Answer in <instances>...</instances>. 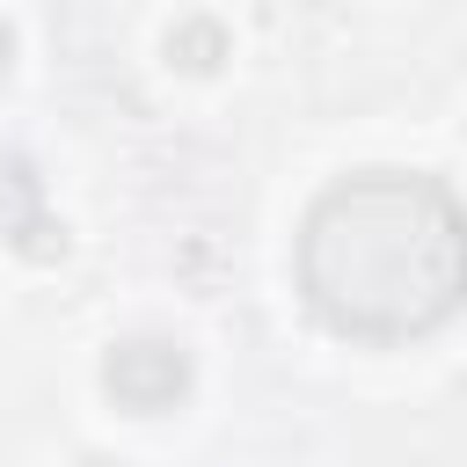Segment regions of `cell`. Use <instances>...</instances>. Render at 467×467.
I'll list each match as a JSON object with an SVG mask.
<instances>
[{"label":"cell","instance_id":"8992f818","mask_svg":"<svg viewBox=\"0 0 467 467\" xmlns=\"http://www.w3.org/2000/svg\"><path fill=\"white\" fill-rule=\"evenodd\" d=\"M7 66H15V29L0 22V73H7Z\"/></svg>","mask_w":467,"mask_h":467},{"label":"cell","instance_id":"6da1fadb","mask_svg":"<svg viewBox=\"0 0 467 467\" xmlns=\"http://www.w3.org/2000/svg\"><path fill=\"white\" fill-rule=\"evenodd\" d=\"M299 292L336 336H431L467 299V204L416 168L328 182L299 226Z\"/></svg>","mask_w":467,"mask_h":467},{"label":"cell","instance_id":"52a82bcc","mask_svg":"<svg viewBox=\"0 0 467 467\" xmlns=\"http://www.w3.org/2000/svg\"><path fill=\"white\" fill-rule=\"evenodd\" d=\"M80 467H109V460H80Z\"/></svg>","mask_w":467,"mask_h":467},{"label":"cell","instance_id":"3957f363","mask_svg":"<svg viewBox=\"0 0 467 467\" xmlns=\"http://www.w3.org/2000/svg\"><path fill=\"white\" fill-rule=\"evenodd\" d=\"M44 219V190H36V175L15 161V153H0V248H22V234Z\"/></svg>","mask_w":467,"mask_h":467},{"label":"cell","instance_id":"277c9868","mask_svg":"<svg viewBox=\"0 0 467 467\" xmlns=\"http://www.w3.org/2000/svg\"><path fill=\"white\" fill-rule=\"evenodd\" d=\"M168 66H182V73H219V66H226V29H219L212 15H182V22L168 29Z\"/></svg>","mask_w":467,"mask_h":467},{"label":"cell","instance_id":"7a4b0ae2","mask_svg":"<svg viewBox=\"0 0 467 467\" xmlns=\"http://www.w3.org/2000/svg\"><path fill=\"white\" fill-rule=\"evenodd\" d=\"M102 387H109L117 409L161 416V409H175V401L190 394V350L168 343V336H124V343H109V358H102Z\"/></svg>","mask_w":467,"mask_h":467},{"label":"cell","instance_id":"5b68a950","mask_svg":"<svg viewBox=\"0 0 467 467\" xmlns=\"http://www.w3.org/2000/svg\"><path fill=\"white\" fill-rule=\"evenodd\" d=\"M22 255H29V263H58V255H66V234H58L51 219H36V226L22 234Z\"/></svg>","mask_w":467,"mask_h":467}]
</instances>
